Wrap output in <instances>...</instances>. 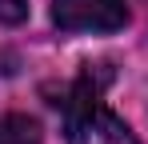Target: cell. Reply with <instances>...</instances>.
<instances>
[{
  "mask_svg": "<svg viewBox=\"0 0 148 144\" xmlns=\"http://www.w3.org/2000/svg\"><path fill=\"white\" fill-rule=\"evenodd\" d=\"M52 20L64 32H116L128 24L124 0H52Z\"/></svg>",
  "mask_w": 148,
  "mask_h": 144,
  "instance_id": "1",
  "label": "cell"
},
{
  "mask_svg": "<svg viewBox=\"0 0 148 144\" xmlns=\"http://www.w3.org/2000/svg\"><path fill=\"white\" fill-rule=\"evenodd\" d=\"M68 144H140V140L116 112L100 108L92 100L68 112Z\"/></svg>",
  "mask_w": 148,
  "mask_h": 144,
  "instance_id": "2",
  "label": "cell"
},
{
  "mask_svg": "<svg viewBox=\"0 0 148 144\" xmlns=\"http://www.w3.org/2000/svg\"><path fill=\"white\" fill-rule=\"evenodd\" d=\"M0 144H40V128L28 116H4L0 120Z\"/></svg>",
  "mask_w": 148,
  "mask_h": 144,
  "instance_id": "3",
  "label": "cell"
},
{
  "mask_svg": "<svg viewBox=\"0 0 148 144\" xmlns=\"http://www.w3.org/2000/svg\"><path fill=\"white\" fill-rule=\"evenodd\" d=\"M28 16V0H0V24H20Z\"/></svg>",
  "mask_w": 148,
  "mask_h": 144,
  "instance_id": "4",
  "label": "cell"
}]
</instances>
